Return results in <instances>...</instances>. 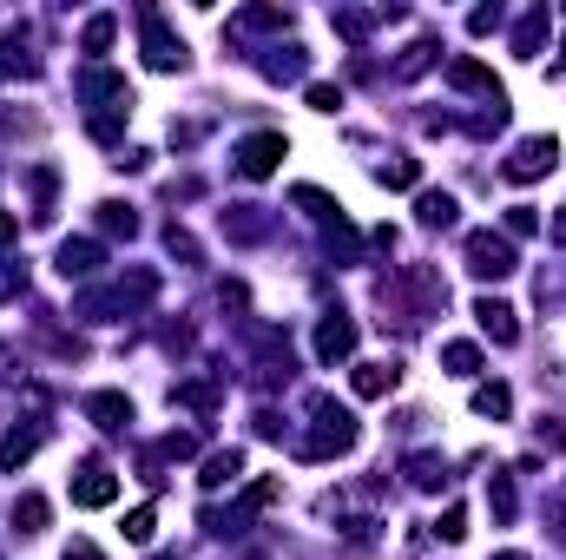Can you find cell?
Listing matches in <instances>:
<instances>
[{"label":"cell","mask_w":566,"mask_h":560,"mask_svg":"<svg viewBox=\"0 0 566 560\" xmlns=\"http://www.w3.org/2000/svg\"><path fill=\"white\" fill-rule=\"evenodd\" d=\"M119 501V481L106 475V468H79L73 481V508H112Z\"/></svg>","instance_id":"obj_7"},{"label":"cell","mask_w":566,"mask_h":560,"mask_svg":"<svg viewBox=\"0 0 566 560\" xmlns=\"http://www.w3.org/2000/svg\"><path fill=\"white\" fill-rule=\"evenodd\" d=\"M244 475V455H237V448H218V455H205V488H224V481H237Z\"/></svg>","instance_id":"obj_13"},{"label":"cell","mask_w":566,"mask_h":560,"mask_svg":"<svg viewBox=\"0 0 566 560\" xmlns=\"http://www.w3.org/2000/svg\"><path fill=\"white\" fill-rule=\"evenodd\" d=\"M20 238V218H14V211H0V244H14Z\"/></svg>","instance_id":"obj_30"},{"label":"cell","mask_w":566,"mask_h":560,"mask_svg":"<svg viewBox=\"0 0 566 560\" xmlns=\"http://www.w3.org/2000/svg\"><path fill=\"white\" fill-rule=\"evenodd\" d=\"M33 448H40V429H14V435H7V448H0V468H20Z\"/></svg>","instance_id":"obj_17"},{"label":"cell","mask_w":566,"mask_h":560,"mask_svg":"<svg viewBox=\"0 0 566 560\" xmlns=\"http://www.w3.org/2000/svg\"><path fill=\"white\" fill-rule=\"evenodd\" d=\"M14 528L20 534H40V528H47V501H40V495H20L14 501Z\"/></svg>","instance_id":"obj_16"},{"label":"cell","mask_w":566,"mask_h":560,"mask_svg":"<svg viewBox=\"0 0 566 560\" xmlns=\"http://www.w3.org/2000/svg\"><path fill=\"white\" fill-rule=\"evenodd\" d=\"M474 317H481V330H488L501 350H507V343H520V323H514V310H507L501 297H481V304H474Z\"/></svg>","instance_id":"obj_8"},{"label":"cell","mask_w":566,"mask_h":560,"mask_svg":"<svg viewBox=\"0 0 566 560\" xmlns=\"http://www.w3.org/2000/svg\"><path fill=\"white\" fill-rule=\"evenodd\" d=\"M448 80H455V86H474V93H488V106H501V99H507L501 80H494L481 60H455V66H448Z\"/></svg>","instance_id":"obj_10"},{"label":"cell","mask_w":566,"mask_h":560,"mask_svg":"<svg viewBox=\"0 0 566 560\" xmlns=\"http://www.w3.org/2000/svg\"><path fill=\"white\" fill-rule=\"evenodd\" d=\"M409 481H415V488H441V481H448V462H441V455H415Z\"/></svg>","instance_id":"obj_18"},{"label":"cell","mask_w":566,"mask_h":560,"mask_svg":"<svg viewBox=\"0 0 566 560\" xmlns=\"http://www.w3.org/2000/svg\"><path fill=\"white\" fill-rule=\"evenodd\" d=\"M60 271L66 277H93L99 271V244L93 238H66L60 244Z\"/></svg>","instance_id":"obj_11"},{"label":"cell","mask_w":566,"mask_h":560,"mask_svg":"<svg viewBox=\"0 0 566 560\" xmlns=\"http://www.w3.org/2000/svg\"><path fill=\"white\" fill-rule=\"evenodd\" d=\"M152 528H158V514H152V508H132V514H126V541H132V547L152 541Z\"/></svg>","instance_id":"obj_23"},{"label":"cell","mask_w":566,"mask_h":560,"mask_svg":"<svg viewBox=\"0 0 566 560\" xmlns=\"http://www.w3.org/2000/svg\"><path fill=\"white\" fill-rule=\"evenodd\" d=\"M415 211H422V224H455V198H448V192H422V205H415Z\"/></svg>","instance_id":"obj_20"},{"label":"cell","mask_w":566,"mask_h":560,"mask_svg":"<svg viewBox=\"0 0 566 560\" xmlns=\"http://www.w3.org/2000/svg\"><path fill=\"white\" fill-rule=\"evenodd\" d=\"M349 350H356V323H349L343 310H336V317H323V323H316V356H323V363H343Z\"/></svg>","instance_id":"obj_6"},{"label":"cell","mask_w":566,"mask_h":560,"mask_svg":"<svg viewBox=\"0 0 566 560\" xmlns=\"http://www.w3.org/2000/svg\"><path fill=\"white\" fill-rule=\"evenodd\" d=\"M507 409H514L507 383H481V389H474V416H507Z\"/></svg>","instance_id":"obj_14"},{"label":"cell","mask_w":566,"mask_h":560,"mask_svg":"<svg viewBox=\"0 0 566 560\" xmlns=\"http://www.w3.org/2000/svg\"><path fill=\"white\" fill-rule=\"evenodd\" d=\"M534 231H540V211L534 205H514V211H507V238H534Z\"/></svg>","instance_id":"obj_24"},{"label":"cell","mask_w":566,"mask_h":560,"mask_svg":"<svg viewBox=\"0 0 566 560\" xmlns=\"http://www.w3.org/2000/svg\"><path fill=\"white\" fill-rule=\"evenodd\" d=\"M488 501H494V521H514V481H507V475L488 481Z\"/></svg>","instance_id":"obj_21"},{"label":"cell","mask_w":566,"mask_h":560,"mask_svg":"<svg viewBox=\"0 0 566 560\" xmlns=\"http://www.w3.org/2000/svg\"><path fill=\"white\" fill-rule=\"evenodd\" d=\"M106 231H126V238H132V231H139V218H132V211H119V205H106Z\"/></svg>","instance_id":"obj_28"},{"label":"cell","mask_w":566,"mask_h":560,"mask_svg":"<svg viewBox=\"0 0 566 560\" xmlns=\"http://www.w3.org/2000/svg\"><path fill=\"white\" fill-rule=\"evenodd\" d=\"M158 560H178V554H158Z\"/></svg>","instance_id":"obj_32"},{"label":"cell","mask_w":566,"mask_h":560,"mask_svg":"<svg viewBox=\"0 0 566 560\" xmlns=\"http://www.w3.org/2000/svg\"><path fill=\"white\" fill-rule=\"evenodd\" d=\"M501 560H527V554H501Z\"/></svg>","instance_id":"obj_31"},{"label":"cell","mask_w":566,"mask_h":560,"mask_svg":"<svg viewBox=\"0 0 566 560\" xmlns=\"http://www.w3.org/2000/svg\"><path fill=\"white\" fill-rule=\"evenodd\" d=\"M422 178V165L415 159H395V165H382V185H415Z\"/></svg>","instance_id":"obj_26"},{"label":"cell","mask_w":566,"mask_h":560,"mask_svg":"<svg viewBox=\"0 0 566 560\" xmlns=\"http://www.w3.org/2000/svg\"><path fill=\"white\" fill-rule=\"evenodd\" d=\"M553 159H560V145H553V139H527L514 159H507V178H514V185H527V178L553 172Z\"/></svg>","instance_id":"obj_5"},{"label":"cell","mask_w":566,"mask_h":560,"mask_svg":"<svg viewBox=\"0 0 566 560\" xmlns=\"http://www.w3.org/2000/svg\"><path fill=\"white\" fill-rule=\"evenodd\" d=\"M145 66H152V73H178V66H185V40H178L158 14H145Z\"/></svg>","instance_id":"obj_4"},{"label":"cell","mask_w":566,"mask_h":560,"mask_svg":"<svg viewBox=\"0 0 566 560\" xmlns=\"http://www.w3.org/2000/svg\"><path fill=\"white\" fill-rule=\"evenodd\" d=\"M310 106L316 112H336V106H343V93H336V86H310Z\"/></svg>","instance_id":"obj_27"},{"label":"cell","mask_w":566,"mask_h":560,"mask_svg":"<svg viewBox=\"0 0 566 560\" xmlns=\"http://www.w3.org/2000/svg\"><path fill=\"white\" fill-rule=\"evenodd\" d=\"M112 33H119V20H112V14L86 20V53H106V47H112Z\"/></svg>","instance_id":"obj_22"},{"label":"cell","mask_w":566,"mask_h":560,"mask_svg":"<svg viewBox=\"0 0 566 560\" xmlns=\"http://www.w3.org/2000/svg\"><path fill=\"white\" fill-rule=\"evenodd\" d=\"M514 264H520V257H514V244H507L501 231H474V238H468V271L474 277H507Z\"/></svg>","instance_id":"obj_2"},{"label":"cell","mask_w":566,"mask_h":560,"mask_svg":"<svg viewBox=\"0 0 566 560\" xmlns=\"http://www.w3.org/2000/svg\"><path fill=\"white\" fill-rule=\"evenodd\" d=\"M356 416L349 409H336V402H316V429L310 442H303V462H330V455H349L356 448Z\"/></svg>","instance_id":"obj_1"},{"label":"cell","mask_w":566,"mask_h":560,"mask_svg":"<svg viewBox=\"0 0 566 560\" xmlns=\"http://www.w3.org/2000/svg\"><path fill=\"white\" fill-rule=\"evenodd\" d=\"M283 152H290V139H283V132H251V139L237 145V172H244V178H270Z\"/></svg>","instance_id":"obj_3"},{"label":"cell","mask_w":566,"mask_h":560,"mask_svg":"<svg viewBox=\"0 0 566 560\" xmlns=\"http://www.w3.org/2000/svg\"><path fill=\"white\" fill-rule=\"evenodd\" d=\"M395 376H402L395 363H356V396H369V402H376V396H389V389H395Z\"/></svg>","instance_id":"obj_12"},{"label":"cell","mask_w":566,"mask_h":560,"mask_svg":"<svg viewBox=\"0 0 566 560\" xmlns=\"http://www.w3.org/2000/svg\"><path fill=\"white\" fill-rule=\"evenodd\" d=\"M172 402H185V409L211 416V409H218V389H211V383H185V389H172Z\"/></svg>","instance_id":"obj_19"},{"label":"cell","mask_w":566,"mask_h":560,"mask_svg":"<svg viewBox=\"0 0 566 560\" xmlns=\"http://www.w3.org/2000/svg\"><path fill=\"white\" fill-rule=\"evenodd\" d=\"M435 534H441V541H461V534H468V508H441Z\"/></svg>","instance_id":"obj_25"},{"label":"cell","mask_w":566,"mask_h":560,"mask_svg":"<svg viewBox=\"0 0 566 560\" xmlns=\"http://www.w3.org/2000/svg\"><path fill=\"white\" fill-rule=\"evenodd\" d=\"M86 416H93L99 429H112V435H119V429H126V422H132V402L119 396V389H99V396L86 402Z\"/></svg>","instance_id":"obj_9"},{"label":"cell","mask_w":566,"mask_h":560,"mask_svg":"<svg viewBox=\"0 0 566 560\" xmlns=\"http://www.w3.org/2000/svg\"><path fill=\"white\" fill-rule=\"evenodd\" d=\"M441 363H448V376H474V369H481V350H474V343H441Z\"/></svg>","instance_id":"obj_15"},{"label":"cell","mask_w":566,"mask_h":560,"mask_svg":"<svg viewBox=\"0 0 566 560\" xmlns=\"http://www.w3.org/2000/svg\"><path fill=\"white\" fill-rule=\"evenodd\" d=\"M66 560H106V554H99L93 541H73V547H66Z\"/></svg>","instance_id":"obj_29"}]
</instances>
